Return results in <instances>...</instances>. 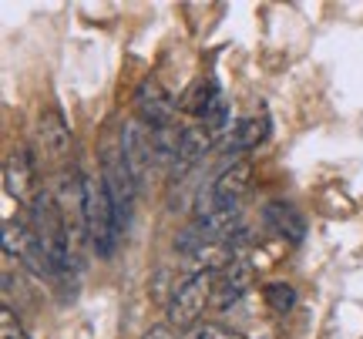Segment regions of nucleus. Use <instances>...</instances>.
<instances>
[{"instance_id": "12", "label": "nucleus", "mask_w": 363, "mask_h": 339, "mask_svg": "<svg viewBox=\"0 0 363 339\" xmlns=\"http://www.w3.org/2000/svg\"><path fill=\"white\" fill-rule=\"evenodd\" d=\"M208 144H212V134H208L202 125H189V128H182V144H179V161H175V175L182 171L195 168L202 158H206Z\"/></svg>"}, {"instance_id": "4", "label": "nucleus", "mask_w": 363, "mask_h": 339, "mask_svg": "<svg viewBox=\"0 0 363 339\" xmlns=\"http://www.w3.org/2000/svg\"><path fill=\"white\" fill-rule=\"evenodd\" d=\"M121 158H125V165L131 168L135 182L145 185L148 171L155 165V144H152V128L145 125L142 117H138V121H128V125L121 128Z\"/></svg>"}, {"instance_id": "1", "label": "nucleus", "mask_w": 363, "mask_h": 339, "mask_svg": "<svg viewBox=\"0 0 363 339\" xmlns=\"http://www.w3.org/2000/svg\"><path fill=\"white\" fill-rule=\"evenodd\" d=\"M30 212H34V235H38L40 248L48 255L51 272H65L67 265H71V235H67V225H65L57 198L51 192H38Z\"/></svg>"}, {"instance_id": "15", "label": "nucleus", "mask_w": 363, "mask_h": 339, "mask_svg": "<svg viewBox=\"0 0 363 339\" xmlns=\"http://www.w3.org/2000/svg\"><path fill=\"white\" fill-rule=\"evenodd\" d=\"M266 302H269L272 313L286 316L296 306V292H293V286H286V282H269L266 286Z\"/></svg>"}, {"instance_id": "9", "label": "nucleus", "mask_w": 363, "mask_h": 339, "mask_svg": "<svg viewBox=\"0 0 363 339\" xmlns=\"http://www.w3.org/2000/svg\"><path fill=\"white\" fill-rule=\"evenodd\" d=\"M249 188H252V165H249V161H233V165L212 182V192H216L222 202H229V205H239V202L246 198Z\"/></svg>"}, {"instance_id": "3", "label": "nucleus", "mask_w": 363, "mask_h": 339, "mask_svg": "<svg viewBox=\"0 0 363 339\" xmlns=\"http://www.w3.org/2000/svg\"><path fill=\"white\" fill-rule=\"evenodd\" d=\"M208 302H212V275L208 272H192L179 279V286L172 289L169 299V326L179 329L195 326Z\"/></svg>"}, {"instance_id": "14", "label": "nucleus", "mask_w": 363, "mask_h": 339, "mask_svg": "<svg viewBox=\"0 0 363 339\" xmlns=\"http://www.w3.org/2000/svg\"><path fill=\"white\" fill-rule=\"evenodd\" d=\"M199 117H202V128H206L208 134H219V131H225V125H229V101L216 91L212 94V101L206 105V111H202Z\"/></svg>"}, {"instance_id": "11", "label": "nucleus", "mask_w": 363, "mask_h": 339, "mask_svg": "<svg viewBox=\"0 0 363 339\" xmlns=\"http://www.w3.org/2000/svg\"><path fill=\"white\" fill-rule=\"evenodd\" d=\"M38 144L48 151L51 158H61L71 148V131H67L65 117L57 111H44L38 121Z\"/></svg>"}, {"instance_id": "8", "label": "nucleus", "mask_w": 363, "mask_h": 339, "mask_svg": "<svg viewBox=\"0 0 363 339\" xmlns=\"http://www.w3.org/2000/svg\"><path fill=\"white\" fill-rule=\"evenodd\" d=\"M4 188L7 195L17 198V202H27L30 198V188H34V165H30V155L24 148H17L7 155V165H4Z\"/></svg>"}, {"instance_id": "10", "label": "nucleus", "mask_w": 363, "mask_h": 339, "mask_svg": "<svg viewBox=\"0 0 363 339\" xmlns=\"http://www.w3.org/2000/svg\"><path fill=\"white\" fill-rule=\"evenodd\" d=\"M262 219H266V225H269L276 235H283L286 242H303L306 222H303V215H299L293 205H286V202H272V205H266Z\"/></svg>"}, {"instance_id": "17", "label": "nucleus", "mask_w": 363, "mask_h": 339, "mask_svg": "<svg viewBox=\"0 0 363 339\" xmlns=\"http://www.w3.org/2000/svg\"><path fill=\"white\" fill-rule=\"evenodd\" d=\"M195 339H242L239 333H233V329L225 326H216V323H206V326H199V333H195Z\"/></svg>"}, {"instance_id": "16", "label": "nucleus", "mask_w": 363, "mask_h": 339, "mask_svg": "<svg viewBox=\"0 0 363 339\" xmlns=\"http://www.w3.org/2000/svg\"><path fill=\"white\" fill-rule=\"evenodd\" d=\"M0 339H27L24 336V326L17 323V316H13V309H0Z\"/></svg>"}, {"instance_id": "7", "label": "nucleus", "mask_w": 363, "mask_h": 339, "mask_svg": "<svg viewBox=\"0 0 363 339\" xmlns=\"http://www.w3.org/2000/svg\"><path fill=\"white\" fill-rule=\"evenodd\" d=\"M135 105H138V115L148 128H169L172 125V115H175V101H172L165 88L158 84L155 78L142 81V88H138V98H135Z\"/></svg>"}, {"instance_id": "13", "label": "nucleus", "mask_w": 363, "mask_h": 339, "mask_svg": "<svg viewBox=\"0 0 363 339\" xmlns=\"http://www.w3.org/2000/svg\"><path fill=\"white\" fill-rule=\"evenodd\" d=\"M269 134V121L266 117H242L235 125L233 138H229V151H249V148H259Z\"/></svg>"}, {"instance_id": "6", "label": "nucleus", "mask_w": 363, "mask_h": 339, "mask_svg": "<svg viewBox=\"0 0 363 339\" xmlns=\"http://www.w3.org/2000/svg\"><path fill=\"white\" fill-rule=\"evenodd\" d=\"M252 286V265H249L242 255H235L222 272H216L212 279V302L219 309H229L233 302H239L246 296V289Z\"/></svg>"}, {"instance_id": "18", "label": "nucleus", "mask_w": 363, "mask_h": 339, "mask_svg": "<svg viewBox=\"0 0 363 339\" xmlns=\"http://www.w3.org/2000/svg\"><path fill=\"white\" fill-rule=\"evenodd\" d=\"M145 339H175V336H172L169 326H152L148 333H145Z\"/></svg>"}, {"instance_id": "2", "label": "nucleus", "mask_w": 363, "mask_h": 339, "mask_svg": "<svg viewBox=\"0 0 363 339\" xmlns=\"http://www.w3.org/2000/svg\"><path fill=\"white\" fill-rule=\"evenodd\" d=\"M84 229L94 252L108 259L118 246V215L104 188V178H84Z\"/></svg>"}, {"instance_id": "5", "label": "nucleus", "mask_w": 363, "mask_h": 339, "mask_svg": "<svg viewBox=\"0 0 363 339\" xmlns=\"http://www.w3.org/2000/svg\"><path fill=\"white\" fill-rule=\"evenodd\" d=\"M101 178H104L108 195H111V205H115L118 225L128 222L131 202H135V192H138V182H135L131 168L125 165L121 151H108V155H104V175H101Z\"/></svg>"}]
</instances>
